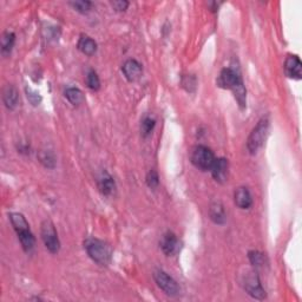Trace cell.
Listing matches in <instances>:
<instances>
[{
  "label": "cell",
  "mask_w": 302,
  "mask_h": 302,
  "mask_svg": "<svg viewBox=\"0 0 302 302\" xmlns=\"http://www.w3.org/2000/svg\"><path fill=\"white\" fill-rule=\"evenodd\" d=\"M10 219H11L13 228H15L17 235H18L23 249L26 253L32 252L36 240H34L32 232L30 231V225L25 217L22 214H19V212H12V214H10Z\"/></svg>",
  "instance_id": "obj_1"
},
{
  "label": "cell",
  "mask_w": 302,
  "mask_h": 302,
  "mask_svg": "<svg viewBox=\"0 0 302 302\" xmlns=\"http://www.w3.org/2000/svg\"><path fill=\"white\" fill-rule=\"evenodd\" d=\"M84 248L87 250L88 255L98 263L99 266H108L111 261V248L108 243L98 239H88L84 242Z\"/></svg>",
  "instance_id": "obj_2"
},
{
  "label": "cell",
  "mask_w": 302,
  "mask_h": 302,
  "mask_svg": "<svg viewBox=\"0 0 302 302\" xmlns=\"http://www.w3.org/2000/svg\"><path fill=\"white\" fill-rule=\"evenodd\" d=\"M268 117H263L260 119L255 128L252 130V132H250L248 137V140H247V149H248L252 155H255L260 147L262 146L264 139L267 137V133H268Z\"/></svg>",
  "instance_id": "obj_3"
},
{
  "label": "cell",
  "mask_w": 302,
  "mask_h": 302,
  "mask_svg": "<svg viewBox=\"0 0 302 302\" xmlns=\"http://www.w3.org/2000/svg\"><path fill=\"white\" fill-rule=\"evenodd\" d=\"M190 160L191 163H193L197 169L207 171L211 169L212 164H214L216 159L214 156V153H212L209 147L204 145H196L191 150Z\"/></svg>",
  "instance_id": "obj_4"
},
{
  "label": "cell",
  "mask_w": 302,
  "mask_h": 302,
  "mask_svg": "<svg viewBox=\"0 0 302 302\" xmlns=\"http://www.w3.org/2000/svg\"><path fill=\"white\" fill-rule=\"evenodd\" d=\"M42 240L46 247V249L49 250L50 253L56 254L59 252V239H58L56 228H54L53 223L51 222L50 219H45V221L42 223Z\"/></svg>",
  "instance_id": "obj_5"
},
{
  "label": "cell",
  "mask_w": 302,
  "mask_h": 302,
  "mask_svg": "<svg viewBox=\"0 0 302 302\" xmlns=\"http://www.w3.org/2000/svg\"><path fill=\"white\" fill-rule=\"evenodd\" d=\"M243 287L247 293H248L250 296L254 298H257V300H263L266 297V291L262 288V284H261L260 277L257 275L256 272H248V274L245 276V280H243Z\"/></svg>",
  "instance_id": "obj_6"
},
{
  "label": "cell",
  "mask_w": 302,
  "mask_h": 302,
  "mask_svg": "<svg viewBox=\"0 0 302 302\" xmlns=\"http://www.w3.org/2000/svg\"><path fill=\"white\" fill-rule=\"evenodd\" d=\"M154 279L161 289L169 296H177L180 294V286L170 275H168L163 270H156L154 273Z\"/></svg>",
  "instance_id": "obj_7"
},
{
  "label": "cell",
  "mask_w": 302,
  "mask_h": 302,
  "mask_svg": "<svg viewBox=\"0 0 302 302\" xmlns=\"http://www.w3.org/2000/svg\"><path fill=\"white\" fill-rule=\"evenodd\" d=\"M243 82L241 76L231 67L223 68L217 81V85L219 88L228 89V90H235Z\"/></svg>",
  "instance_id": "obj_8"
},
{
  "label": "cell",
  "mask_w": 302,
  "mask_h": 302,
  "mask_svg": "<svg viewBox=\"0 0 302 302\" xmlns=\"http://www.w3.org/2000/svg\"><path fill=\"white\" fill-rule=\"evenodd\" d=\"M210 171L212 177L215 178L216 182H218V183H224L225 181H228V174H229L228 160L216 159L214 164H212Z\"/></svg>",
  "instance_id": "obj_9"
},
{
  "label": "cell",
  "mask_w": 302,
  "mask_h": 302,
  "mask_svg": "<svg viewBox=\"0 0 302 302\" xmlns=\"http://www.w3.org/2000/svg\"><path fill=\"white\" fill-rule=\"evenodd\" d=\"M122 71L124 73L125 78L129 82H136L142 77L143 73V67L138 61L135 59H129L126 60L122 66Z\"/></svg>",
  "instance_id": "obj_10"
},
{
  "label": "cell",
  "mask_w": 302,
  "mask_h": 302,
  "mask_svg": "<svg viewBox=\"0 0 302 302\" xmlns=\"http://www.w3.org/2000/svg\"><path fill=\"white\" fill-rule=\"evenodd\" d=\"M301 60L297 56H289L286 59V63H284V72L289 78H293V80L300 81L301 80Z\"/></svg>",
  "instance_id": "obj_11"
},
{
  "label": "cell",
  "mask_w": 302,
  "mask_h": 302,
  "mask_svg": "<svg viewBox=\"0 0 302 302\" xmlns=\"http://www.w3.org/2000/svg\"><path fill=\"white\" fill-rule=\"evenodd\" d=\"M161 248H162L163 253L168 256L174 255L175 253H177L178 250V240L176 235L174 233L168 232L162 236V240L160 242Z\"/></svg>",
  "instance_id": "obj_12"
},
{
  "label": "cell",
  "mask_w": 302,
  "mask_h": 302,
  "mask_svg": "<svg viewBox=\"0 0 302 302\" xmlns=\"http://www.w3.org/2000/svg\"><path fill=\"white\" fill-rule=\"evenodd\" d=\"M234 201L235 204L238 205L240 209H249L253 204V197L248 188L240 187L236 189L234 194Z\"/></svg>",
  "instance_id": "obj_13"
},
{
  "label": "cell",
  "mask_w": 302,
  "mask_h": 302,
  "mask_svg": "<svg viewBox=\"0 0 302 302\" xmlns=\"http://www.w3.org/2000/svg\"><path fill=\"white\" fill-rule=\"evenodd\" d=\"M3 101L4 104L9 110H15L18 105L19 102V95L17 89L13 85H6L3 90Z\"/></svg>",
  "instance_id": "obj_14"
},
{
  "label": "cell",
  "mask_w": 302,
  "mask_h": 302,
  "mask_svg": "<svg viewBox=\"0 0 302 302\" xmlns=\"http://www.w3.org/2000/svg\"><path fill=\"white\" fill-rule=\"evenodd\" d=\"M209 215H210L211 221L216 224H223L225 222L226 216L224 207L221 202H214L209 208Z\"/></svg>",
  "instance_id": "obj_15"
},
{
  "label": "cell",
  "mask_w": 302,
  "mask_h": 302,
  "mask_svg": "<svg viewBox=\"0 0 302 302\" xmlns=\"http://www.w3.org/2000/svg\"><path fill=\"white\" fill-rule=\"evenodd\" d=\"M78 49L82 53L87 54V56H94L96 53V51H97V44L92 38L88 37V36H81L80 40H78Z\"/></svg>",
  "instance_id": "obj_16"
},
{
  "label": "cell",
  "mask_w": 302,
  "mask_h": 302,
  "mask_svg": "<svg viewBox=\"0 0 302 302\" xmlns=\"http://www.w3.org/2000/svg\"><path fill=\"white\" fill-rule=\"evenodd\" d=\"M65 97L73 105H81L85 101L84 94L78 88H68L65 90Z\"/></svg>",
  "instance_id": "obj_17"
},
{
  "label": "cell",
  "mask_w": 302,
  "mask_h": 302,
  "mask_svg": "<svg viewBox=\"0 0 302 302\" xmlns=\"http://www.w3.org/2000/svg\"><path fill=\"white\" fill-rule=\"evenodd\" d=\"M16 36L13 32H4L2 37V53L4 56H9L11 53L12 47L15 45Z\"/></svg>",
  "instance_id": "obj_18"
},
{
  "label": "cell",
  "mask_w": 302,
  "mask_h": 302,
  "mask_svg": "<svg viewBox=\"0 0 302 302\" xmlns=\"http://www.w3.org/2000/svg\"><path fill=\"white\" fill-rule=\"evenodd\" d=\"M115 188H116V184H115V181L112 180V177L104 176L101 181H99V190H101V193L103 195H105V196L111 195L113 193V190H115Z\"/></svg>",
  "instance_id": "obj_19"
},
{
  "label": "cell",
  "mask_w": 302,
  "mask_h": 302,
  "mask_svg": "<svg viewBox=\"0 0 302 302\" xmlns=\"http://www.w3.org/2000/svg\"><path fill=\"white\" fill-rule=\"evenodd\" d=\"M248 257L250 263H252L255 268H262V267H264V264L267 263L264 254L257 252V250H252V252H249Z\"/></svg>",
  "instance_id": "obj_20"
},
{
  "label": "cell",
  "mask_w": 302,
  "mask_h": 302,
  "mask_svg": "<svg viewBox=\"0 0 302 302\" xmlns=\"http://www.w3.org/2000/svg\"><path fill=\"white\" fill-rule=\"evenodd\" d=\"M156 125V121L151 117H145L142 121V124H140V132L144 137H147L151 135V132L154 131Z\"/></svg>",
  "instance_id": "obj_21"
},
{
  "label": "cell",
  "mask_w": 302,
  "mask_h": 302,
  "mask_svg": "<svg viewBox=\"0 0 302 302\" xmlns=\"http://www.w3.org/2000/svg\"><path fill=\"white\" fill-rule=\"evenodd\" d=\"M87 84H88V87L91 89V90H94V91L99 90V88H101V81H99L97 72L94 70H90L88 72Z\"/></svg>",
  "instance_id": "obj_22"
},
{
  "label": "cell",
  "mask_w": 302,
  "mask_h": 302,
  "mask_svg": "<svg viewBox=\"0 0 302 302\" xmlns=\"http://www.w3.org/2000/svg\"><path fill=\"white\" fill-rule=\"evenodd\" d=\"M40 162H42L44 166L46 168H50V169H52L56 166V160H54L53 155L49 151H43V153H40L39 155Z\"/></svg>",
  "instance_id": "obj_23"
},
{
  "label": "cell",
  "mask_w": 302,
  "mask_h": 302,
  "mask_svg": "<svg viewBox=\"0 0 302 302\" xmlns=\"http://www.w3.org/2000/svg\"><path fill=\"white\" fill-rule=\"evenodd\" d=\"M70 5L76 11L80 13H88L91 10L92 4L88 0H82V2H71Z\"/></svg>",
  "instance_id": "obj_24"
},
{
  "label": "cell",
  "mask_w": 302,
  "mask_h": 302,
  "mask_svg": "<svg viewBox=\"0 0 302 302\" xmlns=\"http://www.w3.org/2000/svg\"><path fill=\"white\" fill-rule=\"evenodd\" d=\"M146 183H147V185H149V188H151V189H155L159 187L160 177H159V174H157L155 170H151L150 173L147 174Z\"/></svg>",
  "instance_id": "obj_25"
},
{
  "label": "cell",
  "mask_w": 302,
  "mask_h": 302,
  "mask_svg": "<svg viewBox=\"0 0 302 302\" xmlns=\"http://www.w3.org/2000/svg\"><path fill=\"white\" fill-rule=\"evenodd\" d=\"M26 96H27V99H29L30 103L32 105H39L40 102H42V97H40L39 94H37L36 91H33L32 89L30 88H26Z\"/></svg>",
  "instance_id": "obj_26"
},
{
  "label": "cell",
  "mask_w": 302,
  "mask_h": 302,
  "mask_svg": "<svg viewBox=\"0 0 302 302\" xmlns=\"http://www.w3.org/2000/svg\"><path fill=\"white\" fill-rule=\"evenodd\" d=\"M111 5L112 8L118 12L125 11V10L129 8V3L125 2V0H115V2L111 3Z\"/></svg>",
  "instance_id": "obj_27"
},
{
  "label": "cell",
  "mask_w": 302,
  "mask_h": 302,
  "mask_svg": "<svg viewBox=\"0 0 302 302\" xmlns=\"http://www.w3.org/2000/svg\"><path fill=\"white\" fill-rule=\"evenodd\" d=\"M219 5H221V3H216V2H211V3H209L208 4V6L209 8H210V10L212 12H216L218 10V8H219Z\"/></svg>",
  "instance_id": "obj_28"
}]
</instances>
